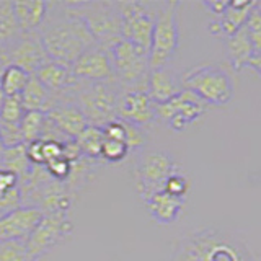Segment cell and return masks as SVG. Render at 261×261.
Returning a JSON list of instances; mask_svg holds the SVG:
<instances>
[{"instance_id": "cell-1", "label": "cell", "mask_w": 261, "mask_h": 261, "mask_svg": "<svg viewBox=\"0 0 261 261\" xmlns=\"http://www.w3.org/2000/svg\"><path fill=\"white\" fill-rule=\"evenodd\" d=\"M64 8L65 10L57 15L49 12L46 21L38 31L49 59L72 65L87 49L96 46V41L84 18L70 4H64Z\"/></svg>"}, {"instance_id": "cell-2", "label": "cell", "mask_w": 261, "mask_h": 261, "mask_svg": "<svg viewBox=\"0 0 261 261\" xmlns=\"http://www.w3.org/2000/svg\"><path fill=\"white\" fill-rule=\"evenodd\" d=\"M173 261H256L242 239L219 228H198L179 237Z\"/></svg>"}, {"instance_id": "cell-3", "label": "cell", "mask_w": 261, "mask_h": 261, "mask_svg": "<svg viewBox=\"0 0 261 261\" xmlns=\"http://www.w3.org/2000/svg\"><path fill=\"white\" fill-rule=\"evenodd\" d=\"M119 90L116 80L88 84L80 82L73 90V101L85 114L90 126L105 127L108 122L118 119V96Z\"/></svg>"}, {"instance_id": "cell-4", "label": "cell", "mask_w": 261, "mask_h": 261, "mask_svg": "<svg viewBox=\"0 0 261 261\" xmlns=\"http://www.w3.org/2000/svg\"><path fill=\"white\" fill-rule=\"evenodd\" d=\"M183 90L198 95L204 103L224 106L232 100L233 84L228 73L217 65H196L188 69L181 77Z\"/></svg>"}, {"instance_id": "cell-5", "label": "cell", "mask_w": 261, "mask_h": 261, "mask_svg": "<svg viewBox=\"0 0 261 261\" xmlns=\"http://www.w3.org/2000/svg\"><path fill=\"white\" fill-rule=\"evenodd\" d=\"M178 10L179 2H175V0L165 2L157 10L155 27L152 33V44L149 51L150 70L167 67V64L176 54L179 41Z\"/></svg>"}, {"instance_id": "cell-6", "label": "cell", "mask_w": 261, "mask_h": 261, "mask_svg": "<svg viewBox=\"0 0 261 261\" xmlns=\"http://www.w3.org/2000/svg\"><path fill=\"white\" fill-rule=\"evenodd\" d=\"M176 171V162L170 153L163 150L141 152L134 168L136 190L139 196L145 201L152 194L162 191L167 179Z\"/></svg>"}, {"instance_id": "cell-7", "label": "cell", "mask_w": 261, "mask_h": 261, "mask_svg": "<svg viewBox=\"0 0 261 261\" xmlns=\"http://www.w3.org/2000/svg\"><path fill=\"white\" fill-rule=\"evenodd\" d=\"M106 51L111 59L114 80H118L122 87H134L147 82L150 72L149 53L122 38Z\"/></svg>"}, {"instance_id": "cell-8", "label": "cell", "mask_w": 261, "mask_h": 261, "mask_svg": "<svg viewBox=\"0 0 261 261\" xmlns=\"http://www.w3.org/2000/svg\"><path fill=\"white\" fill-rule=\"evenodd\" d=\"M70 7L84 18L98 46L108 49L122 38L121 15L116 4L90 2L70 4Z\"/></svg>"}, {"instance_id": "cell-9", "label": "cell", "mask_w": 261, "mask_h": 261, "mask_svg": "<svg viewBox=\"0 0 261 261\" xmlns=\"http://www.w3.org/2000/svg\"><path fill=\"white\" fill-rule=\"evenodd\" d=\"M116 7L121 15L122 39H127L149 53L157 12L153 13L149 4L144 2H118Z\"/></svg>"}, {"instance_id": "cell-10", "label": "cell", "mask_w": 261, "mask_h": 261, "mask_svg": "<svg viewBox=\"0 0 261 261\" xmlns=\"http://www.w3.org/2000/svg\"><path fill=\"white\" fill-rule=\"evenodd\" d=\"M70 233L72 222L67 214H44L24 243L30 258L33 261H39L47 251L67 240Z\"/></svg>"}, {"instance_id": "cell-11", "label": "cell", "mask_w": 261, "mask_h": 261, "mask_svg": "<svg viewBox=\"0 0 261 261\" xmlns=\"http://www.w3.org/2000/svg\"><path fill=\"white\" fill-rule=\"evenodd\" d=\"M4 57L8 65H16L31 75H35L44 64L51 61L44 49L43 39L39 36V31L18 33V36L7 46Z\"/></svg>"}, {"instance_id": "cell-12", "label": "cell", "mask_w": 261, "mask_h": 261, "mask_svg": "<svg viewBox=\"0 0 261 261\" xmlns=\"http://www.w3.org/2000/svg\"><path fill=\"white\" fill-rule=\"evenodd\" d=\"M155 118V105L147 93V82L134 87H121L118 96V119L141 127L150 124Z\"/></svg>"}, {"instance_id": "cell-13", "label": "cell", "mask_w": 261, "mask_h": 261, "mask_svg": "<svg viewBox=\"0 0 261 261\" xmlns=\"http://www.w3.org/2000/svg\"><path fill=\"white\" fill-rule=\"evenodd\" d=\"M206 105L198 95L190 90H183L178 96L170 101L155 105V116L167 121L168 126L175 130H183L190 122L196 121L206 111Z\"/></svg>"}, {"instance_id": "cell-14", "label": "cell", "mask_w": 261, "mask_h": 261, "mask_svg": "<svg viewBox=\"0 0 261 261\" xmlns=\"http://www.w3.org/2000/svg\"><path fill=\"white\" fill-rule=\"evenodd\" d=\"M43 211L38 207L21 206L8 214L0 216V243L21 242L27 243L30 235L43 219Z\"/></svg>"}, {"instance_id": "cell-15", "label": "cell", "mask_w": 261, "mask_h": 261, "mask_svg": "<svg viewBox=\"0 0 261 261\" xmlns=\"http://www.w3.org/2000/svg\"><path fill=\"white\" fill-rule=\"evenodd\" d=\"M73 75L80 82L98 84V82H111L114 80V72L110 54L101 46H93L87 49L79 59L72 64Z\"/></svg>"}, {"instance_id": "cell-16", "label": "cell", "mask_w": 261, "mask_h": 261, "mask_svg": "<svg viewBox=\"0 0 261 261\" xmlns=\"http://www.w3.org/2000/svg\"><path fill=\"white\" fill-rule=\"evenodd\" d=\"M46 118L64 137L70 141H75L90 126L85 114L73 101V98H61V101L46 113Z\"/></svg>"}, {"instance_id": "cell-17", "label": "cell", "mask_w": 261, "mask_h": 261, "mask_svg": "<svg viewBox=\"0 0 261 261\" xmlns=\"http://www.w3.org/2000/svg\"><path fill=\"white\" fill-rule=\"evenodd\" d=\"M35 77L43 84L47 90H51L53 93L64 96V95H72L80 84V80L73 75L72 65H65L59 62L49 61L41 67Z\"/></svg>"}, {"instance_id": "cell-18", "label": "cell", "mask_w": 261, "mask_h": 261, "mask_svg": "<svg viewBox=\"0 0 261 261\" xmlns=\"http://www.w3.org/2000/svg\"><path fill=\"white\" fill-rule=\"evenodd\" d=\"M183 92L181 80L170 69H155L149 72L147 77V93H149L153 105H162L170 101Z\"/></svg>"}, {"instance_id": "cell-19", "label": "cell", "mask_w": 261, "mask_h": 261, "mask_svg": "<svg viewBox=\"0 0 261 261\" xmlns=\"http://www.w3.org/2000/svg\"><path fill=\"white\" fill-rule=\"evenodd\" d=\"M12 10L20 33L38 31L47 18L49 4L41 0H18L12 2Z\"/></svg>"}, {"instance_id": "cell-20", "label": "cell", "mask_w": 261, "mask_h": 261, "mask_svg": "<svg viewBox=\"0 0 261 261\" xmlns=\"http://www.w3.org/2000/svg\"><path fill=\"white\" fill-rule=\"evenodd\" d=\"M256 2H228L224 13L211 23V31L219 36H232L243 28Z\"/></svg>"}, {"instance_id": "cell-21", "label": "cell", "mask_w": 261, "mask_h": 261, "mask_svg": "<svg viewBox=\"0 0 261 261\" xmlns=\"http://www.w3.org/2000/svg\"><path fill=\"white\" fill-rule=\"evenodd\" d=\"M145 207L149 211V214L152 219L157 220L159 224H171L175 222L176 217L179 216V212L183 209L185 199L175 198V196L168 194L167 191H159L152 194L149 199H145Z\"/></svg>"}, {"instance_id": "cell-22", "label": "cell", "mask_w": 261, "mask_h": 261, "mask_svg": "<svg viewBox=\"0 0 261 261\" xmlns=\"http://www.w3.org/2000/svg\"><path fill=\"white\" fill-rule=\"evenodd\" d=\"M20 100L23 103V108L27 111L47 113L61 101V96L53 93L51 90H47L35 75H33L31 80L28 82L27 88H24L23 93L20 95Z\"/></svg>"}, {"instance_id": "cell-23", "label": "cell", "mask_w": 261, "mask_h": 261, "mask_svg": "<svg viewBox=\"0 0 261 261\" xmlns=\"http://www.w3.org/2000/svg\"><path fill=\"white\" fill-rule=\"evenodd\" d=\"M225 51L228 56V61L233 65L235 70H240L242 67H247L250 59L256 54L251 41L248 39L247 33L242 28L235 35L225 38Z\"/></svg>"}, {"instance_id": "cell-24", "label": "cell", "mask_w": 261, "mask_h": 261, "mask_svg": "<svg viewBox=\"0 0 261 261\" xmlns=\"http://www.w3.org/2000/svg\"><path fill=\"white\" fill-rule=\"evenodd\" d=\"M75 142L85 159L92 162L101 160V145L105 142V134L101 127L88 126L84 133L75 139Z\"/></svg>"}, {"instance_id": "cell-25", "label": "cell", "mask_w": 261, "mask_h": 261, "mask_svg": "<svg viewBox=\"0 0 261 261\" xmlns=\"http://www.w3.org/2000/svg\"><path fill=\"white\" fill-rule=\"evenodd\" d=\"M31 73L23 70L16 65H7L0 77V87L5 96H20L31 80Z\"/></svg>"}, {"instance_id": "cell-26", "label": "cell", "mask_w": 261, "mask_h": 261, "mask_svg": "<svg viewBox=\"0 0 261 261\" xmlns=\"http://www.w3.org/2000/svg\"><path fill=\"white\" fill-rule=\"evenodd\" d=\"M2 168L13 171L20 179L27 176L33 168L31 162L28 160V155H27V144L5 149L4 159H2Z\"/></svg>"}, {"instance_id": "cell-27", "label": "cell", "mask_w": 261, "mask_h": 261, "mask_svg": "<svg viewBox=\"0 0 261 261\" xmlns=\"http://www.w3.org/2000/svg\"><path fill=\"white\" fill-rule=\"evenodd\" d=\"M18 33L12 2H0V54H4L7 46L18 36Z\"/></svg>"}, {"instance_id": "cell-28", "label": "cell", "mask_w": 261, "mask_h": 261, "mask_svg": "<svg viewBox=\"0 0 261 261\" xmlns=\"http://www.w3.org/2000/svg\"><path fill=\"white\" fill-rule=\"evenodd\" d=\"M46 126V113L41 111H27L21 119V134L24 144H31L43 139Z\"/></svg>"}, {"instance_id": "cell-29", "label": "cell", "mask_w": 261, "mask_h": 261, "mask_svg": "<svg viewBox=\"0 0 261 261\" xmlns=\"http://www.w3.org/2000/svg\"><path fill=\"white\" fill-rule=\"evenodd\" d=\"M27 110L23 108L20 96H5L0 106V124L5 126H20Z\"/></svg>"}, {"instance_id": "cell-30", "label": "cell", "mask_w": 261, "mask_h": 261, "mask_svg": "<svg viewBox=\"0 0 261 261\" xmlns=\"http://www.w3.org/2000/svg\"><path fill=\"white\" fill-rule=\"evenodd\" d=\"M243 30L247 33L248 39L251 41L255 51H261V5L256 4L253 7V10L250 12L247 21L243 24Z\"/></svg>"}, {"instance_id": "cell-31", "label": "cell", "mask_w": 261, "mask_h": 261, "mask_svg": "<svg viewBox=\"0 0 261 261\" xmlns=\"http://www.w3.org/2000/svg\"><path fill=\"white\" fill-rule=\"evenodd\" d=\"M0 261H33L28 255L27 245L21 242L0 243Z\"/></svg>"}, {"instance_id": "cell-32", "label": "cell", "mask_w": 261, "mask_h": 261, "mask_svg": "<svg viewBox=\"0 0 261 261\" xmlns=\"http://www.w3.org/2000/svg\"><path fill=\"white\" fill-rule=\"evenodd\" d=\"M127 153H129V147L124 142L105 139V142L101 145V160L113 162V163L121 162L127 157Z\"/></svg>"}, {"instance_id": "cell-33", "label": "cell", "mask_w": 261, "mask_h": 261, "mask_svg": "<svg viewBox=\"0 0 261 261\" xmlns=\"http://www.w3.org/2000/svg\"><path fill=\"white\" fill-rule=\"evenodd\" d=\"M44 170L49 173V176H51L53 179H56V181L65 183L72 173V162H69L65 157H59V159L46 163Z\"/></svg>"}, {"instance_id": "cell-34", "label": "cell", "mask_w": 261, "mask_h": 261, "mask_svg": "<svg viewBox=\"0 0 261 261\" xmlns=\"http://www.w3.org/2000/svg\"><path fill=\"white\" fill-rule=\"evenodd\" d=\"M188 190H190V183H188L186 176L179 173V171L171 175L167 179L165 188H163V191H167L168 194L175 196V198H181V199H185Z\"/></svg>"}, {"instance_id": "cell-35", "label": "cell", "mask_w": 261, "mask_h": 261, "mask_svg": "<svg viewBox=\"0 0 261 261\" xmlns=\"http://www.w3.org/2000/svg\"><path fill=\"white\" fill-rule=\"evenodd\" d=\"M202 5L206 7V8H209V10L214 13L216 16H220V15L224 13L225 8H227L228 2H202Z\"/></svg>"}, {"instance_id": "cell-36", "label": "cell", "mask_w": 261, "mask_h": 261, "mask_svg": "<svg viewBox=\"0 0 261 261\" xmlns=\"http://www.w3.org/2000/svg\"><path fill=\"white\" fill-rule=\"evenodd\" d=\"M247 67H250V69H253V70H256V72L259 73V75H261V51L256 53L255 56L251 57L250 62L247 64Z\"/></svg>"}, {"instance_id": "cell-37", "label": "cell", "mask_w": 261, "mask_h": 261, "mask_svg": "<svg viewBox=\"0 0 261 261\" xmlns=\"http://www.w3.org/2000/svg\"><path fill=\"white\" fill-rule=\"evenodd\" d=\"M4 152H5V145L2 141V134H0V168H2V159H4Z\"/></svg>"}]
</instances>
